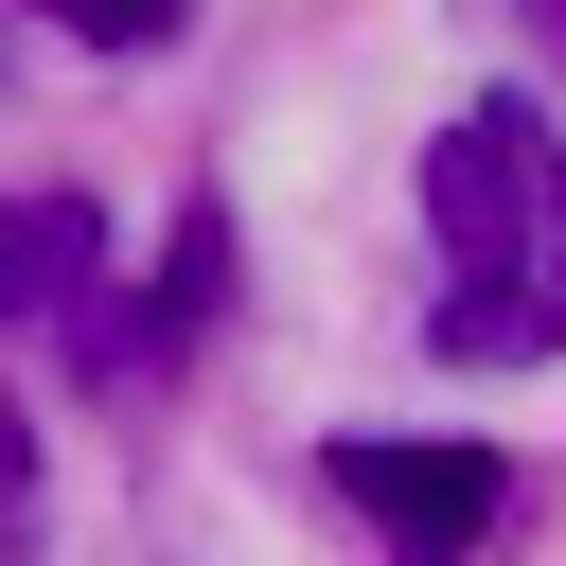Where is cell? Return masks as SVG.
Segmentation results:
<instances>
[{"label": "cell", "mask_w": 566, "mask_h": 566, "mask_svg": "<svg viewBox=\"0 0 566 566\" xmlns=\"http://www.w3.org/2000/svg\"><path fill=\"white\" fill-rule=\"evenodd\" d=\"M424 248H442L424 336L460 371H548L566 354V142H548L531 88H478L424 142Z\"/></svg>", "instance_id": "6da1fadb"}, {"label": "cell", "mask_w": 566, "mask_h": 566, "mask_svg": "<svg viewBox=\"0 0 566 566\" xmlns=\"http://www.w3.org/2000/svg\"><path fill=\"white\" fill-rule=\"evenodd\" d=\"M336 495L371 513V548L389 566H478V531H495V442H336Z\"/></svg>", "instance_id": "7a4b0ae2"}, {"label": "cell", "mask_w": 566, "mask_h": 566, "mask_svg": "<svg viewBox=\"0 0 566 566\" xmlns=\"http://www.w3.org/2000/svg\"><path fill=\"white\" fill-rule=\"evenodd\" d=\"M88 265H106L88 195H0V318H71V301H88Z\"/></svg>", "instance_id": "3957f363"}, {"label": "cell", "mask_w": 566, "mask_h": 566, "mask_svg": "<svg viewBox=\"0 0 566 566\" xmlns=\"http://www.w3.org/2000/svg\"><path fill=\"white\" fill-rule=\"evenodd\" d=\"M212 301H230V212L195 195V212H177V248H159V283H142V318H124L106 354H195V336H212Z\"/></svg>", "instance_id": "277c9868"}, {"label": "cell", "mask_w": 566, "mask_h": 566, "mask_svg": "<svg viewBox=\"0 0 566 566\" xmlns=\"http://www.w3.org/2000/svg\"><path fill=\"white\" fill-rule=\"evenodd\" d=\"M53 18H71V35H88V53H159V35H177V18H195V0H53Z\"/></svg>", "instance_id": "5b68a950"}, {"label": "cell", "mask_w": 566, "mask_h": 566, "mask_svg": "<svg viewBox=\"0 0 566 566\" xmlns=\"http://www.w3.org/2000/svg\"><path fill=\"white\" fill-rule=\"evenodd\" d=\"M35 548V407H0V566Z\"/></svg>", "instance_id": "8992f818"}, {"label": "cell", "mask_w": 566, "mask_h": 566, "mask_svg": "<svg viewBox=\"0 0 566 566\" xmlns=\"http://www.w3.org/2000/svg\"><path fill=\"white\" fill-rule=\"evenodd\" d=\"M548 35H566V0H548Z\"/></svg>", "instance_id": "52a82bcc"}]
</instances>
